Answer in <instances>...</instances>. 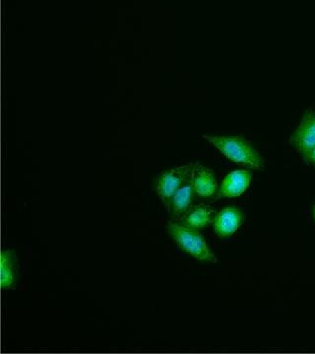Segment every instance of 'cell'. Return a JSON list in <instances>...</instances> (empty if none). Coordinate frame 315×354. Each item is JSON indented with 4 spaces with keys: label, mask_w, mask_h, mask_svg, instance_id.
Returning <instances> with one entry per match:
<instances>
[{
    "label": "cell",
    "mask_w": 315,
    "mask_h": 354,
    "mask_svg": "<svg viewBox=\"0 0 315 354\" xmlns=\"http://www.w3.org/2000/svg\"><path fill=\"white\" fill-rule=\"evenodd\" d=\"M244 220V216L242 209L235 206H228L216 214L212 225L215 234L222 239H226L239 230Z\"/></svg>",
    "instance_id": "5b68a950"
},
{
    "label": "cell",
    "mask_w": 315,
    "mask_h": 354,
    "mask_svg": "<svg viewBox=\"0 0 315 354\" xmlns=\"http://www.w3.org/2000/svg\"><path fill=\"white\" fill-rule=\"evenodd\" d=\"M195 195V188L190 183V179L177 191L176 194L172 198L170 206V213L172 214V220L174 223H181L184 216L188 214L192 207Z\"/></svg>",
    "instance_id": "ba28073f"
},
{
    "label": "cell",
    "mask_w": 315,
    "mask_h": 354,
    "mask_svg": "<svg viewBox=\"0 0 315 354\" xmlns=\"http://www.w3.org/2000/svg\"><path fill=\"white\" fill-rule=\"evenodd\" d=\"M217 212L212 207L207 205H197L191 207L183 220L181 225L184 227L193 228V230H201L213 223Z\"/></svg>",
    "instance_id": "9c48e42d"
},
{
    "label": "cell",
    "mask_w": 315,
    "mask_h": 354,
    "mask_svg": "<svg viewBox=\"0 0 315 354\" xmlns=\"http://www.w3.org/2000/svg\"><path fill=\"white\" fill-rule=\"evenodd\" d=\"M190 183L195 188V194L199 197H212L218 189L214 171L199 164L195 165L191 171Z\"/></svg>",
    "instance_id": "52a82bcc"
},
{
    "label": "cell",
    "mask_w": 315,
    "mask_h": 354,
    "mask_svg": "<svg viewBox=\"0 0 315 354\" xmlns=\"http://www.w3.org/2000/svg\"><path fill=\"white\" fill-rule=\"evenodd\" d=\"M212 145L218 149L226 158L235 164L251 169L261 171L264 167V160L261 157L251 141L240 135H202Z\"/></svg>",
    "instance_id": "6da1fadb"
},
{
    "label": "cell",
    "mask_w": 315,
    "mask_h": 354,
    "mask_svg": "<svg viewBox=\"0 0 315 354\" xmlns=\"http://www.w3.org/2000/svg\"><path fill=\"white\" fill-rule=\"evenodd\" d=\"M251 177V171L249 169H237L231 172L222 183L217 199L240 196L249 188Z\"/></svg>",
    "instance_id": "8992f818"
},
{
    "label": "cell",
    "mask_w": 315,
    "mask_h": 354,
    "mask_svg": "<svg viewBox=\"0 0 315 354\" xmlns=\"http://www.w3.org/2000/svg\"><path fill=\"white\" fill-rule=\"evenodd\" d=\"M195 165L188 164L174 167L158 177L156 192L170 213V201L177 190L190 179Z\"/></svg>",
    "instance_id": "3957f363"
},
{
    "label": "cell",
    "mask_w": 315,
    "mask_h": 354,
    "mask_svg": "<svg viewBox=\"0 0 315 354\" xmlns=\"http://www.w3.org/2000/svg\"><path fill=\"white\" fill-rule=\"evenodd\" d=\"M290 143L296 149V152L300 153V156L314 148L315 146L314 111H309L303 114L302 120L291 135Z\"/></svg>",
    "instance_id": "277c9868"
},
{
    "label": "cell",
    "mask_w": 315,
    "mask_h": 354,
    "mask_svg": "<svg viewBox=\"0 0 315 354\" xmlns=\"http://www.w3.org/2000/svg\"><path fill=\"white\" fill-rule=\"evenodd\" d=\"M312 212H314V220H315V205L314 206V209H312Z\"/></svg>",
    "instance_id": "7c38bea8"
},
{
    "label": "cell",
    "mask_w": 315,
    "mask_h": 354,
    "mask_svg": "<svg viewBox=\"0 0 315 354\" xmlns=\"http://www.w3.org/2000/svg\"><path fill=\"white\" fill-rule=\"evenodd\" d=\"M169 232L177 245L201 262L217 263L203 235L197 230L184 227L179 223H170Z\"/></svg>",
    "instance_id": "7a4b0ae2"
},
{
    "label": "cell",
    "mask_w": 315,
    "mask_h": 354,
    "mask_svg": "<svg viewBox=\"0 0 315 354\" xmlns=\"http://www.w3.org/2000/svg\"><path fill=\"white\" fill-rule=\"evenodd\" d=\"M302 158L307 165H314L315 167V146L310 149L309 152L303 153Z\"/></svg>",
    "instance_id": "8fae6325"
},
{
    "label": "cell",
    "mask_w": 315,
    "mask_h": 354,
    "mask_svg": "<svg viewBox=\"0 0 315 354\" xmlns=\"http://www.w3.org/2000/svg\"><path fill=\"white\" fill-rule=\"evenodd\" d=\"M17 256L12 250H3L1 253V286L10 290L15 286L17 279Z\"/></svg>",
    "instance_id": "30bf717a"
}]
</instances>
